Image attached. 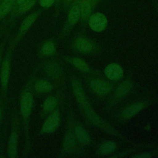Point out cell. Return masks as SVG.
I'll return each instance as SVG.
<instances>
[{
  "label": "cell",
  "instance_id": "6da1fadb",
  "mask_svg": "<svg viewBox=\"0 0 158 158\" xmlns=\"http://www.w3.org/2000/svg\"><path fill=\"white\" fill-rule=\"evenodd\" d=\"M72 86L73 94L86 117L95 126L107 133L115 135H118L117 132L105 121H104L93 109L85 94L81 83L77 79L72 81Z\"/></svg>",
  "mask_w": 158,
  "mask_h": 158
},
{
  "label": "cell",
  "instance_id": "7a4b0ae2",
  "mask_svg": "<svg viewBox=\"0 0 158 158\" xmlns=\"http://www.w3.org/2000/svg\"><path fill=\"white\" fill-rule=\"evenodd\" d=\"M88 23L92 30L101 32L106 28L107 19L104 14L101 12H96L89 17Z\"/></svg>",
  "mask_w": 158,
  "mask_h": 158
},
{
  "label": "cell",
  "instance_id": "3957f363",
  "mask_svg": "<svg viewBox=\"0 0 158 158\" xmlns=\"http://www.w3.org/2000/svg\"><path fill=\"white\" fill-rule=\"evenodd\" d=\"M42 12L41 9H38V10L31 13L28 15L22 21L21 25L19 28V31L16 36L17 40H20L25 33L28 31V30L32 26L34 22L36 20L39 15Z\"/></svg>",
  "mask_w": 158,
  "mask_h": 158
},
{
  "label": "cell",
  "instance_id": "277c9868",
  "mask_svg": "<svg viewBox=\"0 0 158 158\" xmlns=\"http://www.w3.org/2000/svg\"><path fill=\"white\" fill-rule=\"evenodd\" d=\"M60 122V116L58 111H55L46 119L42 127L44 133H51L58 127Z\"/></svg>",
  "mask_w": 158,
  "mask_h": 158
},
{
  "label": "cell",
  "instance_id": "5b68a950",
  "mask_svg": "<svg viewBox=\"0 0 158 158\" xmlns=\"http://www.w3.org/2000/svg\"><path fill=\"white\" fill-rule=\"evenodd\" d=\"M106 77L111 80H118L122 78L123 70L122 67L116 63H111L107 65L104 69Z\"/></svg>",
  "mask_w": 158,
  "mask_h": 158
},
{
  "label": "cell",
  "instance_id": "8992f818",
  "mask_svg": "<svg viewBox=\"0 0 158 158\" xmlns=\"http://www.w3.org/2000/svg\"><path fill=\"white\" fill-rule=\"evenodd\" d=\"M91 89L98 95L104 96L108 94L111 90L112 86L106 81L95 79L91 81Z\"/></svg>",
  "mask_w": 158,
  "mask_h": 158
},
{
  "label": "cell",
  "instance_id": "52a82bcc",
  "mask_svg": "<svg viewBox=\"0 0 158 158\" xmlns=\"http://www.w3.org/2000/svg\"><path fill=\"white\" fill-rule=\"evenodd\" d=\"M33 97L30 93H25L20 102V112L24 118H27L32 110Z\"/></svg>",
  "mask_w": 158,
  "mask_h": 158
},
{
  "label": "cell",
  "instance_id": "ba28073f",
  "mask_svg": "<svg viewBox=\"0 0 158 158\" xmlns=\"http://www.w3.org/2000/svg\"><path fill=\"white\" fill-rule=\"evenodd\" d=\"M145 107V104L142 102H138L134 103L127 107H126L122 113V116L125 119H128L133 116H135L136 114H137L138 112H139L141 110H143Z\"/></svg>",
  "mask_w": 158,
  "mask_h": 158
},
{
  "label": "cell",
  "instance_id": "9c48e42d",
  "mask_svg": "<svg viewBox=\"0 0 158 158\" xmlns=\"http://www.w3.org/2000/svg\"><path fill=\"white\" fill-rule=\"evenodd\" d=\"M75 45L76 48L82 52L89 53L93 50V44L92 43L84 38H77L75 41Z\"/></svg>",
  "mask_w": 158,
  "mask_h": 158
},
{
  "label": "cell",
  "instance_id": "30bf717a",
  "mask_svg": "<svg viewBox=\"0 0 158 158\" xmlns=\"http://www.w3.org/2000/svg\"><path fill=\"white\" fill-rule=\"evenodd\" d=\"M15 0L0 1V20L12 11Z\"/></svg>",
  "mask_w": 158,
  "mask_h": 158
},
{
  "label": "cell",
  "instance_id": "8fae6325",
  "mask_svg": "<svg viewBox=\"0 0 158 158\" xmlns=\"http://www.w3.org/2000/svg\"><path fill=\"white\" fill-rule=\"evenodd\" d=\"M8 157L10 158L16 157L17 156V135L14 132L10 136L7 146Z\"/></svg>",
  "mask_w": 158,
  "mask_h": 158
},
{
  "label": "cell",
  "instance_id": "7c38bea8",
  "mask_svg": "<svg viewBox=\"0 0 158 158\" xmlns=\"http://www.w3.org/2000/svg\"><path fill=\"white\" fill-rule=\"evenodd\" d=\"M80 18V7L79 5L75 4L71 7V8L69 11L68 17H67L68 23L70 25H73L78 21Z\"/></svg>",
  "mask_w": 158,
  "mask_h": 158
},
{
  "label": "cell",
  "instance_id": "4fadbf2b",
  "mask_svg": "<svg viewBox=\"0 0 158 158\" xmlns=\"http://www.w3.org/2000/svg\"><path fill=\"white\" fill-rule=\"evenodd\" d=\"M10 65L9 62L7 59H6L2 62L1 71V85L4 89H6L8 83Z\"/></svg>",
  "mask_w": 158,
  "mask_h": 158
},
{
  "label": "cell",
  "instance_id": "5bb4252c",
  "mask_svg": "<svg viewBox=\"0 0 158 158\" xmlns=\"http://www.w3.org/2000/svg\"><path fill=\"white\" fill-rule=\"evenodd\" d=\"M132 84L129 80H126L121 83L117 88L115 94L117 98H122L125 96L131 89Z\"/></svg>",
  "mask_w": 158,
  "mask_h": 158
},
{
  "label": "cell",
  "instance_id": "9a60e30c",
  "mask_svg": "<svg viewBox=\"0 0 158 158\" xmlns=\"http://www.w3.org/2000/svg\"><path fill=\"white\" fill-rule=\"evenodd\" d=\"M37 0H26L17 8L13 10V15H20L28 12L35 4Z\"/></svg>",
  "mask_w": 158,
  "mask_h": 158
},
{
  "label": "cell",
  "instance_id": "2e32d148",
  "mask_svg": "<svg viewBox=\"0 0 158 158\" xmlns=\"http://www.w3.org/2000/svg\"><path fill=\"white\" fill-rule=\"evenodd\" d=\"M75 133L77 138L83 144H88L90 142V137L86 130L81 125H77L75 128Z\"/></svg>",
  "mask_w": 158,
  "mask_h": 158
},
{
  "label": "cell",
  "instance_id": "e0dca14e",
  "mask_svg": "<svg viewBox=\"0 0 158 158\" xmlns=\"http://www.w3.org/2000/svg\"><path fill=\"white\" fill-rule=\"evenodd\" d=\"M67 59L73 66L77 68L79 70L84 72H88L90 68L88 64L81 58L78 57H70Z\"/></svg>",
  "mask_w": 158,
  "mask_h": 158
},
{
  "label": "cell",
  "instance_id": "ac0fdd59",
  "mask_svg": "<svg viewBox=\"0 0 158 158\" xmlns=\"http://www.w3.org/2000/svg\"><path fill=\"white\" fill-rule=\"evenodd\" d=\"M46 72L49 77L54 79L59 78L61 75V69L56 63H49L46 66Z\"/></svg>",
  "mask_w": 158,
  "mask_h": 158
},
{
  "label": "cell",
  "instance_id": "d6986e66",
  "mask_svg": "<svg viewBox=\"0 0 158 158\" xmlns=\"http://www.w3.org/2000/svg\"><path fill=\"white\" fill-rule=\"evenodd\" d=\"M35 89L38 93H48L52 90V86L48 81L40 80L35 83Z\"/></svg>",
  "mask_w": 158,
  "mask_h": 158
},
{
  "label": "cell",
  "instance_id": "ffe728a7",
  "mask_svg": "<svg viewBox=\"0 0 158 158\" xmlns=\"http://www.w3.org/2000/svg\"><path fill=\"white\" fill-rule=\"evenodd\" d=\"M75 144V140L73 134L69 132L65 136L64 141V147L67 152H71L74 148Z\"/></svg>",
  "mask_w": 158,
  "mask_h": 158
},
{
  "label": "cell",
  "instance_id": "44dd1931",
  "mask_svg": "<svg viewBox=\"0 0 158 158\" xmlns=\"http://www.w3.org/2000/svg\"><path fill=\"white\" fill-rule=\"evenodd\" d=\"M115 149L116 144L113 141H108L101 144L99 148V151L102 154H107L113 152Z\"/></svg>",
  "mask_w": 158,
  "mask_h": 158
},
{
  "label": "cell",
  "instance_id": "7402d4cb",
  "mask_svg": "<svg viewBox=\"0 0 158 158\" xmlns=\"http://www.w3.org/2000/svg\"><path fill=\"white\" fill-rule=\"evenodd\" d=\"M80 7V17L83 20L87 19L90 17L91 12V6L89 2L85 1L83 2Z\"/></svg>",
  "mask_w": 158,
  "mask_h": 158
},
{
  "label": "cell",
  "instance_id": "603a6c76",
  "mask_svg": "<svg viewBox=\"0 0 158 158\" xmlns=\"http://www.w3.org/2000/svg\"><path fill=\"white\" fill-rule=\"evenodd\" d=\"M56 50L54 44L50 41L45 42L41 48V53L44 56H51L52 55Z\"/></svg>",
  "mask_w": 158,
  "mask_h": 158
},
{
  "label": "cell",
  "instance_id": "cb8c5ba5",
  "mask_svg": "<svg viewBox=\"0 0 158 158\" xmlns=\"http://www.w3.org/2000/svg\"><path fill=\"white\" fill-rule=\"evenodd\" d=\"M57 105V100L53 96L48 97L44 102L43 109L46 112H51Z\"/></svg>",
  "mask_w": 158,
  "mask_h": 158
},
{
  "label": "cell",
  "instance_id": "d4e9b609",
  "mask_svg": "<svg viewBox=\"0 0 158 158\" xmlns=\"http://www.w3.org/2000/svg\"><path fill=\"white\" fill-rule=\"evenodd\" d=\"M55 0H39V4L44 9H48L52 6Z\"/></svg>",
  "mask_w": 158,
  "mask_h": 158
},
{
  "label": "cell",
  "instance_id": "484cf974",
  "mask_svg": "<svg viewBox=\"0 0 158 158\" xmlns=\"http://www.w3.org/2000/svg\"><path fill=\"white\" fill-rule=\"evenodd\" d=\"M26 0H15V4H14V9L12 10H14L16 8H17L20 5H21L23 2H24Z\"/></svg>",
  "mask_w": 158,
  "mask_h": 158
},
{
  "label": "cell",
  "instance_id": "4316f807",
  "mask_svg": "<svg viewBox=\"0 0 158 158\" xmlns=\"http://www.w3.org/2000/svg\"><path fill=\"white\" fill-rule=\"evenodd\" d=\"M135 157H138V158H147V157H150L151 155L149 154L148 153H143L139 155H137L135 156Z\"/></svg>",
  "mask_w": 158,
  "mask_h": 158
},
{
  "label": "cell",
  "instance_id": "83f0119b",
  "mask_svg": "<svg viewBox=\"0 0 158 158\" xmlns=\"http://www.w3.org/2000/svg\"><path fill=\"white\" fill-rule=\"evenodd\" d=\"M0 118H1V109H0Z\"/></svg>",
  "mask_w": 158,
  "mask_h": 158
},
{
  "label": "cell",
  "instance_id": "f1b7e54d",
  "mask_svg": "<svg viewBox=\"0 0 158 158\" xmlns=\"http://www.w3.org/2000/svg\"><path fill=\"white\" fill-rule=\"evenodd\" d=\"M0 61H1V56H0Z\"/></svg>",
  "mask_w": 158,
  "mask_h": 158
},
{
  "label": "cell",
  "instance_id": "f546056e",
  "mask_svg": "<svg viewBox=\"0 0 158 158\" xmlns=\"http://www.w3.org/2000/svg\"><path fill=\"white\" fill-rule=\"evenodd\" d=\"M0 1H1V0H0Z\"/></svg>",
  "mask_w": 158,
  "mask_h": 158
}]
</instances>
